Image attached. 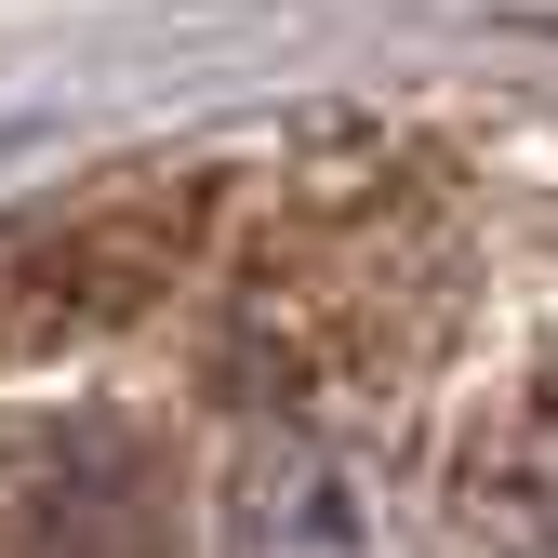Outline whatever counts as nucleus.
Wrapping results in <instances>:
<instances>
[{"label": "nucleus", "instance_id": "obj_1", "mask_svg": "<svg viewBox=\"0 0 558 558\" xmlns=\"http://www.w3.org/2000/svg\"><path fill=\"white\" fill-rule=\"evenodd\" d=\"M186 493L133 412H40L0 439V558H173Z\"/></svg>", "mask_w": 558, "mask_h": 558}, {"label": "nucleus", "instance_id": "obj_2", "mask_svg": "<svg viewBox=\"0 0 558 558\" xmlns=\"http://www.w3.org/2000/svg\"><path fill=\"white\" fill-rule=\"evenodd\" d=\"M227 558H399L386 478L319 412H266L240 478H227Z\"/></svg>", "mask_w": 558, "mask_h": 558}, {"label": "nucleus", "instance_id": "obj_3", "mask_svg": "<svg viewBox=\"0 0 558 558\" xmlns=\"http://www.w3.org/2000/svg\"><path fill=\"white\" fill-rule=\"evenodd\" d=\"M452 506L493 532V545H558V373L519 386L493 426L452 452Z\"/></svg>", "mask_w": 558, "mask_h": 558}]
</instances>
